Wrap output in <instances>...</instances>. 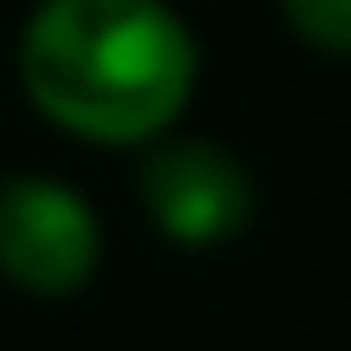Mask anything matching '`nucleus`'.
Listing matches in <instances>:
<instances>
[{
    "mask_svg": "<svg viewBox=\"0 0 351 351\" xmlns=\"http://www.w3.org/2000/svg\"><path fill=\"white\" fill-rule=\"evenodd\" d=\"M13 65L26 104L52 130L143 150L189 111L202 52L169 0H39Z\"/></svg>",
    "mask_w": 351,
    "mask_h": 351,
    "instance_id": "1",
    "label": "nucleus"
},
{
    "mask_svg": "<svg viewBox=\"0 0 351 351\" xmlns=\"http://www.w3.org/2000/svg\"><path fill=\"white\" fill-rule=\"evenodd\" d=\"M104 261V228L91 202L59 176L0 182V280L33 300H72Z\"/></svg>",
    "mask_w": 351,
    "mask_h": 351,
    "instance_id": "2",
    "label": "nucleus"
},
{
    "mask_svg": "<svg viewBox=\"0 0 351 351\" xmlns=\"http://www.w3.org/2000/svg\"><path fill=\"white\" fill-rule=\"evenodd\" d=\"M137 202L176 247H221L254 221V176L228 143L150 137L137 163Z\"/></svg>",
    "mask_w": 351,
    "mask_h": 351,
    "instance_id": "3",
    "label": "nucleus"
},
{
    "mask_svg": "<svg viewBox=\"0 0 351 351\" xmlns=\"http://www.w3.org/2000/svg\"><path fill=\"white\" fill-rule=\"evenodd\" d=\"M280 20L293 39L326 59H351V0H280Z\"/></svg>",
    "mask_w": 351,
    "mask_h": 351,
    "instance_id": "4",
    "label": "nucleus"
}]
</instances>
